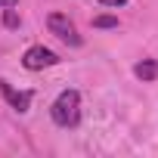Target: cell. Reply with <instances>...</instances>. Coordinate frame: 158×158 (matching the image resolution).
Here are the masks:
<instances>
[{"instance_id": "cell-9", "label": "cell", "mask_w": 158, "mask_h": 158, "mask_svg": "<svg viewBox=\"0 0 158 158\" xmlns=\"http://www.w3.org/2000/svg\"><path fill=\"white\" fill-rule=\"evenodd\" d=\"M19 3V0H0V10H3V6H16Z\"/></svg>"}, {"instance_id": "cell-6", "label": "cell", "mask_w": 158, "mask_h": 158, "mask_svg": "<svg viewBox=\"0 0 158 158\" xmlns=\"http://www.w3.org/2000/svg\"><path fill=\"white\" fill-rule=\"evenodd\" d=\"M3 25L6 28H19V16H16L13 6H3Z\"/></svg>"}, {"instance_id": "cell-8", "label": "cell", "mask_w": 158, "mask_h": 158, "mask_svg": "<svg viewBox=\"0 0 158 158\" xmlns=\"http://www.w3.org/2000/svg\"><path fill=\"white\" fill-rule=\"evenodd\" d=\"M99 3H102V6H124L127 0H99Z\"/></svg>"}, {"instance_id": "cell-4", "label": "cell", "mask_w": 158, "mask_h": 158, "mask_svg": "<svg viewBox=\"0 0 158 158\" xmlns=\"http://www.w3.org/2000/svg\"><path fill=\"white\" fill-rule=\"evenodd\" d=\"M0 96L6 99V106L10 109H16L19 115H25L28 109H31V99H34V93L31 90H16L10 81H3V77H0Z\"/></svg>"}, {"instance_id": "cell-2", "label": "cell", "mask_w": 158, "mask_h": 158, "mask_svg": "<svg viewBox=\"0 0 158 158\" xmlns=\"http://www.w3.org/2000/svg\"><path fill=\"white\" fill-rule=\"evenodd\" d=\"M47 28H50V34H53V37H59V40H62V44H68V47H81V44H84V37L77 34L74 22H71L65 13H50Z\"/></svg>"}, {"instance_id": "cell-5", "label": "cell", "mask_w": 158, "mask_h": 158, "mask_svg": "<svg viewBox=\"0 0 158 158\" xmlns=\"http://www.w3.org/2000/svg\"><path fill=\"white\" fill-rule=\"evenodd\" d=\"M133 74L139 77L143 84L158 81V59H143V62H136V65H133Z\"/></svg>"}, {"instance_id": "cell-7", "label": "cell", "mask_w": 158, "mask_h": 158, "mask_svg": "<svg viewBox=\"0 0 158 158\" xmlns=\"http://www.w3.org/2000/svg\"><path fill=\"white\" fill-rule=\"evenodd\" d=\"M93 28H118V19L115 16H96L93 19Z\"/></svg>"}, {"instance_id": "cell-3", "label": "cell", "mask_w": 158, "mask_h": 158, "mask_svg": "<svg viewBox=\"0 0 158 158\" xmlns=\"http://www.w3.org/2000/svg\"><path fill=\"white\" fill-rule=\"evenodd\" d=\"M22 65H25L28 71H44V68L59 65V53H53V50H50V47H44V44H34V47H28V50H25Z\"/></svg>"}, {"instance_id": "cell-1", "label": "cell", "mask_w": 158, "mask_h": 158, "mask_svg": "<svg viewBox=\"0 0 158 158\" xmlns=\"http://www.w3.org/2000/svg\"><path fill=\"white\" fill-rule=\"evenodd\" d=\"M50 118L56 127L62 130H74L77 124H81V93L77 90H62L53 106H50Z\"/></svg>"}]
</instances>
